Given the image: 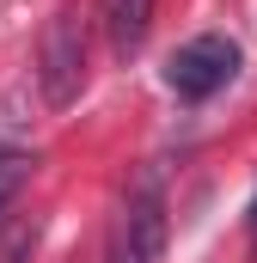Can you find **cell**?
Segmentation results:
<instances>
[{"label": "cell", "instance_id": "obj_1", "mask_svg": "<svg viewBox=\"0 0 257 263\" xmlns=\"http://www.w3.org/2000/svg\"><path fill=\"white\" fill-rule=\"evenodd\" d=\"M37 86H43V104L49 110H67L86 86V31L74 12H56L43 25V43H37Z\"/></svg>", "mask_w": 257, "mask_h": 263}, {"label": "cell", "instance_id": "obj_2", "mask_svg": "<svg viewBox=\"0 0 257 263\" xmlns=\"http://www.w3.org/2000/svg\"><path fill=\"white\" fill-rule=\"evenodd\" d=\"M233 73H239V43L221 37V31H208V37L184 43V49L166 62V86H172L178 98H214Z\"/></svg>", "mask_w": 257, "mask_h": 263}, {"label": "cell", "instance_id": "obj_3", "mask_svg": "<svg viewBox=\"0 0 257 263\" xmlns=\"http://www.w3.org/2000/svg\"><path fill=\"white\" fill-rule=\"evenodd\" d=\"M123 239L147 263L166 251V190H159V178H141V184H135V196H128V208H123Z\"/></svg>", "mask_w": 257, "mask_h": 263}, {"label": "cell", "instance_id": "obj_4", "mask_svg": "<svg viewBox=\"0 0 257 263\" xmlns=\"http://www.w3.org/2000/svg\"><path fill=\"white\" fill-rule=\"evenodd\" d=\"M147 25H153V0H104V31L123 62L147 43Z\"/></svg>", "mask_w": 257, "mask_h": 263}, {"label": "cell", "instance_id": "obj_5", "mask_svg": "<svg viewBox=\"0 0 257 263\" xmlns=\"http://www.w3.org/2000/svg\"><path fill=\"white\" fill-rule=\"evenodd\" d=\"M25 178H31V153L0 147V214L12 208V196H19V190H25Z\"/></svg>", "mask_w": 257, "mask_h": 263}, {"label": "cell", "instance_id": "obj_6", "mask_svg": "<svg viewBox=\"0 0 257 263\" xmlns=\"http://www.w3.org/2000/svg\"><path fill=\"white\" fill-rule=\"evenodd\" d=\"M31 257H37V220L12 227V233L0 239V263H31Z\"/></svg>", "mask_w": 257, "mask_h": 263}, {"label": "cell", "instance_id": "obj_7", "mask_svg": "<svg viewBox=\"0 0 257 263\" xmlns=\"http://www.w3.org/2000/svg\"><path fill=\"white\" fill-rule=\"evenodd\" d=\"M111 263H147V257H141V251H135V245H128L123 233H117V245H111Z\"/></svg>", "mask_w": 257, "mask_h": 263}, {"label": "cell", "instance_id": "obj_8", "mask_svg": "<svg viewBox=\"0 0 257 263\" xmlns=\"http://www.w3.org/2000/svg\"><path fill=\"white\" fill-rule=\"evenodd\" d=\"M251 251H257V196H251Z\"/></svg>", "mask_w": 257, "mask_h": 263}]
</instances>
